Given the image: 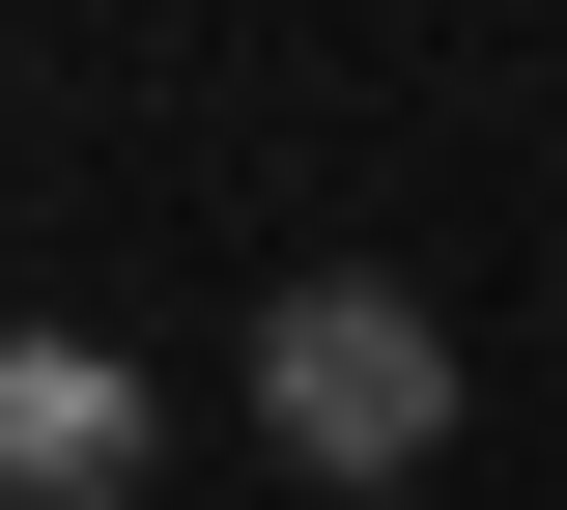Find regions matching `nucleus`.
<instances>
[{"label":"nucleus","mask_w":567,"mask_h":510,"mask_svg":"<svg viewBox=\"0 0 567 510\" xmlns=\"http://www.w3.org/2000/svg\"><path fill=\"white\" fill-rule=\"evenodd\" d=\"M256 454L284 482H425V454H454V312L369 284V256H312V284L256 312Z\"/></svg>","instance_id":"f257e3e1"},{"label":"nucleus","mask_w":567,"mask_h":510,"mask_svg":"<svg viewBox=\"0 0 567 510\" xmlns=\"http://www.w3.org/2000/svg\"><path fill=\"white\" fill-rule=\"evenodd\" d=\"M142 454H171V397L114 341H0V510H142Z\"/></svg>","instance_id":"f03ea898"}]
</instances>
